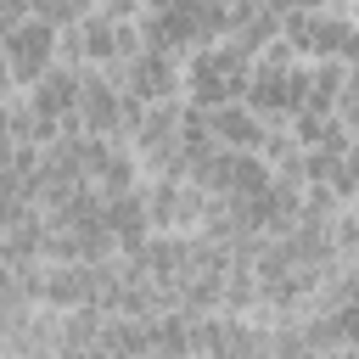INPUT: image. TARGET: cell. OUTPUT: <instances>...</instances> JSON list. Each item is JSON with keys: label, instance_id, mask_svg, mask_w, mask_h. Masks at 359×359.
I'll return each instance as SVG.
<instances>
[{"label": "cell", "instance_id": "6da1fadb", "mask_svg": "<svg viewBox=\"0 0 359 359\" xmlns=\"http://www.w3.org/2000/svg\"><path fill=\"white\" fill-rule=\"evenodd\" d=\"M123 95H135V101H174L180 95V56H168V50H135L129 62H112V67H101Z\"/></svg>", "mask_w": 359, "mask_h": 359}, {"label": "cell", "instance_id": "7a4b0ae2", "mask_svg": "<svg viewBox=\"0 0 359 359\" xmlns=\"http://www.w3.org/2000/svg\"><path fill=\"white\" fill-rule=\"evenodd\" d=\"M0 56H6V67H11V84L28 90V84L56 62V28H45L39 17H22V22H11V28L0 34Z\"/></svg>", "mask_w": 359, "mask_h": 359}, {"label": "cell", "instance_id": "3957f363", "mask_svg": "<svg viewBox=\"0 0 359 359\" xmlns=\"http://www.w3.org/2000/svg\"><path fill=\"white\" fill-rule=\"evenodd\" d=\"M73 118H79L84 135L118 140V129H123V90H118L101 67H79V101H73Z\"/></svg>", "mask_w": 359, "mask_h": 359}, {"label": "cell", "instance_id": "277c9868", "mask_svg": "<svg viewBox=\"0 0 359 359\" xmlns=\"http://www.w3.org/2000/svg\"><path fill=\"white\" fill-rule=\"evenodd\" d=\"M202 112V123H208V135H213V146H224V151H258V140H264V118L258 112H247L241 101H219V107H196Z\"/></svg>", "mask_w": 359, "mask_h": 359}, {"label": "cell", "instance_id": "5b68a950", "mask_svg": "<svg viewBox=\"0 0 359 359\" xmlns=\"http://www.w3.org/2000/svg\"><path fill=\"white\" fill-rule=\"evenodd\" d=\"M101 224H107V236H112L118 252H135V247L151 236V224H146V202H140V185H135V191H118V196H101Z\"/></svg>", "mask_w": 359, "mask_h": 359}, {"label": "cell", "instance_id": "8992f818", "mask_svg": "<svg viewBox=\"0 0 359 359\" xmlns=\"http://www.w3.org/2000/svg\"><path fill=\"white\" fill-rule=\"evenodd\" d=\"M22 95H28V107H34V112H45V118H56V123H62V118L73 112V101H79V67L50 62V67L22 90Z\"/></svg>", "mask_w": 359, "mask_h": 359}, {"label": "cell", "instance_id": "52a82bcc", "mask_svg": "<svg viewBox=\"0 0 359 359\" xmlns=\"http://www.w3.org/2000/svg\"><path fill=\"white\" fill-rule=\"evenodd\" d=\"M90 303V264H39V309H79Z\"/></svg>", "mask_w": 359, "mask_h": 359}, {"label": "cell", "instance_id": "ba28073f", "mask_svg": "<svg viewBox=\"0 0 359 359\" xmlns=\"http://www.w3.org/2000/svg\"><path fill=\"white\" fill-rule=\"evenodd\" d=\"M90 185H95V196H118V191H135V185H140V163H135V151H129L123 140H112Z\"/></svg>", "mask_w": 359, "mask_h": 359}, {"label": "cell", "instance_id": "9c48e42d", "mask_svg": "<svg viewBox=\"0 0 359 359\" xmlns=\"http://www.w3.org/2000/svg\"><path fill=\"white\" fill-rule=\"evenodd\" d=\"M101 320H107V309H95V303L56 309V348H95V337H101Z\"/></svg>", "mask_w": 359, "mask_h": 359}, {"label": "cell", "instance_id": "30bf717a", "mask_svg": "<svg viewBox=\"0 0 359 359\" xmlns=\"http://www.w3.org/2000/svg\"><path fill=\"white\" fill-rule=\"evenodd\" d=\"M84 11H90V0H28V17H39V22H45V28H56V34H62V28H73Z\"/></svg>", "mask_w": 359, "mask_h": 359}, {"label": "cell", "instance_id": "8fae6325", "mask_svg": "<svg viewBox=\"0 0 359 359\" xmlns=\"http://www.w3.org/2000/svg\"><path fill=\"white\" fill-rule=\"evenodd\" d=\"M17 84H11V67H6V56H0V95H11Z\"/></svg>", "mask_w": 359, "mask_h": 359}, {"label": "cell", "instance_id": "7c38bea8", "mask_svg": "<svg viewBox=\"0 0 359 359\" xmlns=\"http://www.w3.org/2000/svg\"><path fill=\"white\" fill-rule=\"evenodd\" d=\"M224 6H230V0H224Z\"/></svg>", "mask_w": 359, "mask_h": 359}]
</instances>
